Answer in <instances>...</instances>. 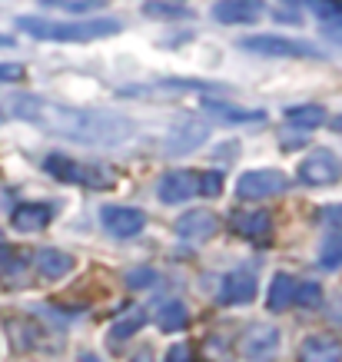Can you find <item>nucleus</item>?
<instances>
[{
	"mask_svg": "<svg viewBox=\"0 0 342 362\" xmlns=\"http://www.w3.org/2000/svg\"><path fill=\"white\" fill-rule=\"evenodd\" d=\"M11 117L17 120H30L44 130L66 136L77 143H123L130 140L133 123L126 117L107 110H83V107H66V103H54V100L40 97H11L7 103Z\"/></svg>",
	"mask_w": 342,
	"mask_h": 362,
	"instance_id": "1",
	"label": "nucleus"
},
{
	"mask_svg": "<svg viewBox=\"0 0 342 362\" xmlns=\"http://www.w3.org/2000/svg\"><path fill=\"white\" fill-rule=\"evenodd\" d=\"M23 33L30 37H44V40H100V37H113L120 33L117 21H64V23H50V21H37V17H20L17 21Z\"/></svg>",
	"mask_w": 342,
	"mask_h": 362,
	"instance_id": "2",
	"label": "nucleus"
},
{
	"mask_svg": "<svg viewBox=\"0 0 342 362\" xmlns=\"http://www.w3.org/2000/svg\"><path fill=\"white\" fill-rule=\"evenodd\" d=\"M289 189V176L283 170H246L240 180H236V197L240 199H269L279 197Z\"/></svg>",
	"mask_w": 342,
	"mask_h": 362,
	"instance_id": "3",
	"label": "nucleus"
},
{
	"mask_svg": "<svg viewBox=\"0 0 342 362\" xmlns=\"http://www.w3.org/2000/svg\"><path fill=\"white\" fill-rule=\"evenodd\" d=\"M240 47L259 57H322V50H316L306 40H286V37H273V33L246 37V40H240Z\"/></svg>",
	"mask_w": 342,
	"mask_h": 362,
	"instance_id": "4",
	"label": "nucleus"
},
{
	"mask_svg": "<svg viewBox=\"0 0 342 362\" xmlns=\"http://www.w3.org/2000/svg\"><path fill=\"white\" fill-rule=\"evenodd\" d=\"M206 140H210V123L187 117V120H179L177 127H170L163 146H166V153L183 156V153H193V150H199V146H203Z\"/></svg>",
	"mask_w": 342,
	"mask_h": 362,
	"instance_id": "5",
	"label": "nucleus"
},
{
	"mask_svg": "<svg viewBox=\"0 0 342 362\" xmlns=\"http://www.w3.org/2000/svg\"><path fill=\"white\" fill-rule=\"evenodd\" d=\"M279 349V329L276 326H269V322H256L249 329L243 332V339H240V352H243L249 362H266L273 359Z\"/></svg>",
	"mask_w": 342,
	"mask_h": 362,
	"instance_id": "6",
	"label": "nucleus"
},
{
	"mask_svg": "<svg viewBox=\"0 0 342 362\" xmlns=\"http://www.w3.org/2000/svg\"><path fill=\"white\" fill-rule=\"evenodd\" d=\"M299 180L306 187H332L339 180V163L329 150H312L302 163H299Z\"/></svg>",
	"mask_w": 342,
	"mask_h": 362,
	"instance_id": "7",
	"label": "nucleus"
},
{
	"mask_svg": "<svg viewBox=\"0 0 342 362\" xmlns=\"http://www.w3.org/2000/svg\"><path fill=\"white\" fill-rule=\"evenodd\" d=\"M220 233V220L213 216L210 209H189L177 220V236L189 243H206Z\"/></svg>",
	"mask_w": 342,
	"mask_h": 362,
	"instance_id": "8",
	"label": "nucleus"
},
{
	"mask_svg": "<svg viewBox=\"0 0 342 362\" xmlns=\"http://www.w3.org/2000/svg\"><path fill=\"white\" fill-rule=\"evenodd\" d=\"M103 226L107 233H113L117 240H130L136 233H143L146 226V213L133 206H107L103 209Z\"/></svg>",
	"mask_w": 342,
	"mask_h": 362,
	"instance_id": "9",
	"label": "nucleus"
},
{
	"mask_svg": "<svg viewBox=\"0 0 342 362\" xmlns=\"http://www.w3.org/2000/svg\"><path fill=\"white\" fill-rule=\"evenodd\" d=\"M196 183H199V173H193V170H170L160 180V199L170 203V206L187 203L189 197H196Z\"/></svg>",
	"mask_w": 342,
	"mask_h": 362,
	"instance_id": "10",
	"label": "nucleus"
},
{
	"mask_svg": "<svg viewBox=\"0 0 342 362\" xmlns=\"http://www.w3.org/2000/svg\"><path fill=\"white\" fill-rule=\"evenodd\" d=\"M232 233H240L246 240H269L273 233V216L266 209H236L230 216Z\"/></svg>",
	"mask_w": 342,
	"mask_h": 362,
	"instance_id": "11",
	"label": "nucleus"
},
{
	"mask_svg": "<svg viewBox=\"0 0 342 362\" xmlns=\"http://www.w3.org/2000/svg\"><path fill=\"white\" fill-rule=\"evenodd\" d=\"M253 296H256V273L253 269H232V273L223 279L220 303L240 306V303H249Z\"/></svg>",
	"mask_w": 342,
	"mask_h": 362,
	"instance_id": "12",
	"label": "nucleus"
},
{
	"mask_svg": "<svg viewBox=\"0 0 342 362\" xmlns=\"http://www.w3.org/2000/svg\"><path fill=\"white\" fill-rule=\"evenodd\" d=\"M299 362H342V342L332 336H309L299 346Z\"/></svg>",
	"mask_w": 342,
	"mask_h": 362,
	"instance_id": "13",
	"label": "nucleus"
},
{
	"mask_svg": "<svg viewBox=\"0 0 342 362\" xmlns=\"http://www.w3.org/2000/svg\"><path fill=\"white\" fill-rule=\"evenodd\" d=\"M50 220H54V206H47V203H23L13 209V230L17 233H40Z\"/></svg>",
	"mask_w": 342,
	"mask_h": 362,
	"instance_id": "14",
	"label": "nucleus"
},
{
	"mask_svg": "<svg viewBox=\"0 0 342 362\" xmlns=\"http://www.w3.org/2000/svg\"><path fill=\"white\" fill-rule=\"evenodd\" d=\"M259 4H249V0H223V4H213V17L220 23H253L259 17Z\"/></svg>",
	"mask_w": 342,
	"mask_h": 362,
	"instance_id": "15",
	"label": "nucleus"
},
{
	"mask_svg": "<svg viewBox=\"0 0 342 362\" xmlns=\"http://www.w3.org/2000/svg\"><path fill=\"white\" fill-rule=\"evenodd\" d=\"M37 269H40L44 279H64L73 269V256L64 250H44L37 256Z\"/></svg>",
	"mask_w": 342,
	"mask_h": 362,
	"instance_id": "16",
	"label": "nucleus"
},
{
	"mask_svg": "<svg viewBox=\"0 0 342 362\" xmlns=\"http://www.w3.org/2000/svg\"><path fill=\"white\" fill-rule=\"evenodd\" d=\"M156 326L163 332H177V329H183L189 322V309H187V303H179V299H166L163 306L156 309Z\"/></svg>",
	"mask_w": 342,
	"mask_h": 362,
	"instance_id": "17",
	"label": "nucleus"
},
{
	"mask_svg": "<svg viewBox=\"0 0 342 362\" xmlns=\"http://www.w3.org/2000/svg\"><path fill=\"white\" fill-rule=\"evenodd\" d=\"M293 296H296V279L289 273H276L273 286H269V296H266V306L279 313V309H289L293 306Z\"/></svg>",
	"mask_w": 342,
	"mask_h": 362,
	"instance_id": "18",
	"label": "nucleus"
},
{
	"mask_svg": "<svg viewBox=\"0 0 342 362\" xmlns=\"http://www.w3.org/2000/svg\"><path fill=\"white\" fill-rule=\"evenodd\" d=\"M7 332H11V342H13V349L17 352H27V349H33L37 346V339H40V329L33 326L30 319H23V316H17V319H7Z\"/></svg>",
	"mask_w": 342,
	"mask_h": 362,
	"instance_id": "19",
	"label": "nucleus"
},
{
	"mask_svg": "<svg viewBox=\"0 0 342 362\" xmlns=\"http://www.w3.org/2000/svg\"><path fill=\"white\" fill-rule=\"evenodd\" d=\"M143 322H146V309L133 306L130 313H126V316H123V319H117V322H113L110 336H107V339H110V346H113V349H117V346H120L123 339H130L133 332H140V329H143Z\"/></svg>",
	"mask_w": 342,
	"mask_h": 362,
	"instance_id": "20",
	"label": "nucleus"
},
{
	"mask_svg": "<svg viewBox=\"0 0 342 362\" xmlns=\"http://www.w3.org/2000/svg\"><path fill=\"white\" fill-rule=\"evenodd\" d=\"M286 120L293 123V127H299V130H316V127L326 123V107H319V103L293 107V110H286Z\"/></svg>",
	"mask_w": 342,
	"mask_h": 362,
	"instance_id": "21",
	"label": "nucleus"
},
{
	"mask_svg": "<svg viewBox=\"0 0 342 362\" xmlns=\"http://www.w3.org/2000/svg\"><path fill=\"white\" fill-rule=\"evenodd\" d=\"M319 266L322 269H339L342 266V230H332L319 246Z\"/></svg>",
	"mask_w": 342,
	"mask_h": 362,
	"instance_id": "22",
	"label": "nucleus"
},
{
	"mask_svg": "<svg viewBox=\"0 0 342 362\" xmlns=\"http://www.w3.org/2000/svg\"><path fill=\"white\" fill-rule=\"evenodd\" d=\"M206 110H213L216 117H223V120H232V123H263L266 120L263 113L236 110V107H226V103H216V100H206Z\"/></svg>",
	"mask_w": 342,
	"mask_h": 362,
	"instance_id": "23",
	"label": "nucleus"
},
{
	"mask_svg": "<svg viewBox=\"0 0 342 362\" xmlns=\"http://www.w3.org/2000/svg\"><path fill=\"white\" fill-rule=\"evenodd\" d=\"M44 170H47V173H54L57 180H64V183H73V180H77V163H73L70 156H64V153L47 156Z\"/></svg>",
	"mask_w": 342,
	"mask_h": 362,
	"instance_id": "24",
	"label": "nucleus"
},
{
	"mask_svg": "<svg viewBox=\"0 0 342 362\" xmlns=\"http://www.w3.org/2000/svg\"><path fill=\"white\" fill-rule=\"evenodd\" d=\"M143 13L153 21H177V17H189L187 4H143Z\"/></svg>",
	"mask_w": 342,
	"mask_h": 362,
	"instance_id": "25",
	"label": "nucleus"
},
{
	"mask_svg": "<svg viewBox=\"0 0 342 362\" xmlns=\"http://www.w3.org/2000/svg\"><path fill=\"white\" fill-rule=\"evenodd\" d=\"M293 303H299V306H306V309L322 306L319 283H296V296H293Z\"/></svg>",
	"mask_w": 342,
	"mask_h": 362,
	"instance_id": "26",
	"label": "nucleus"
},
{
	"mask_svg": "<svg viewBox=\"0 0 342 362\" xmlns=\"http://www.w3.org/2000/svg\"><path fill=\"white\" fill-rule=\"evenodd\" d=\"M196 193H203V197H220L223 193V176L220 173H199Z\"/></svg>",
	"mask_w": 342,
	"mask_h": 362,
	"instance_id": "27",
	"label": "nucleus"
},
{
	"mask_svg": "<svg viewBox=\"0 0 342 362\" xmlns=\"http://www.w3.org/2000/svg\"><path fill=\"white\" fill-rule=\"evenodd\" d=\"M150 283H156L153 269H130L126 273V286H133V289H146Z\"/></svg>",
	"mask_w": 342,
	"mask_h": 362,
	"instance_id": "28",
	"label": "nucleus"
},
{
	"mask_svg": "<svg viewBox=\"0 0 342 362\" xmlns=\"http://www.w3.org/2000/svg\"><path fill=\"white\" fill-rule=\"evenodd\" d=\"M279 23H302V7L299 4H276Z\"/></svg>",
	"mask_w": 342,
	"mask_h": 362,
	"instance_id": "29",
	"label": "nucleus"
},
{
	"mask_svg": "<svg viewBox=\"0 0 342 362\" xmlns=\"http://www.w3.org/2000/svg\"><path fill=\"white\" fill-rule=\"evenodd\" d=\"M166 362H196V359H193L189 342H177V346H170V352H166Z\"/></svg>",
	"mask_w": 342,
	"mask_h": 362,
	"instance_id": "30",
	"label": "nucleus"
},
{
	"mask_svg": "<svg viewBox=\"0 0 342 362\" xmlns=\"http://www.w3.org/2000/svg\"><path fill=\"white\" fill-rule=\"evenodd\" d=\"M23 77V66L20 64H0V83H13V80Z\"/></svg>",
	"mask_w": 342,
	"mask_h": 362,
	"instance_id": "31",
	"label": "nucleus"
},
{
	"mask_svg": "<svg viewBox=\"0 0 342 362\" xmlns=\"http://www.w3.org/2000/svg\"><path fill=\"white\" fill-rule=\"evenodd\" d=\"M11 263H13V250L7 246V243H0V276L11 269Z\"/></svg>",
	"mask_w": 342,
	"mask_h": 362,
	"instance_id": "32",
	"label": "nucleus"
},
{
	"mask_svg": "<svg viewBox=\"0 0 342 362\" xmlns=\"http://www.w3.org/2000/svg\"><path fill=\"white\" fill-rule=\"evenodd\" d=\"M54 7H64V11L80 13V11H97L100 4H83V0H73V4H54Z\"/></svg>",
	"mask_w": 342,
	"mask_h": 362,
	"instance_id": "33",
	"label": "nucleus"
},
{
	"mask_svg": "<svg viewBox=\"0 0 342 362\" xmlns=\"http://www.w3.org/2000/svg\"><path fill=\"white\" fill-rule=\"evenodd\" d=\"M336 7L339 4H309V11L319 13V17H336Z\"/></svg>",
	"mask_w": 342,
	"mask_h": 362,
	"instance_id": "34",
	"label": "nucleus"
},
{
	"mask_svg": "<svg viewBox=\"0 0 342 362\" xmlns=\"http://www.w3.org/2000/svg\"><path fill=\"white\" fill-rule=\"evenodd\" d=\"M130 362H156V359H153V352H150V349H140V352H136V356H133Z\"/></svg>",
	"mask_w": 342,
	"mask_h": 362,
	"instance_id": "35",
	"label": "nucleus"
},
{
	"mask_svg": "<svg viewBox=\"0 0 342 362\" xmlns=\"http://www.w3.org/2000/svg\"><path fill=\"white\" fill-rule=\"evenodd\" d=\"M332 130H339V133H342V113H339V117H332Z\"/></svg>",
	"mask_w": 342,
	"mask_h": 362,
	"instance_id": "36",
	"label": "nucleus"
},
{
	"mask_svg": "<svg viewBox=\"0 0 342 362\" xmlns=\"http://www.w3.org/2000/svg\"><path fill=\"white\" fill-rule=\"evenodd\" d=\"M336 27H342V4L336 7Z\"/></svg>",
	"mask_w": 342,
	"mask_h": 362,
	"instance_id": "37",
	"label": "nucleus"
},
{
	"mask_svg": "<svg viewBox=\"0 0 342 362\" xmlns=\"http://www.w3.org/2000/svg\"><path fill=\"white\" fill-rule=\"evenodd\" d=\"M0 47H11V37H0Z\"/></svg>",
	"mask_w": 342,
	"mask_h": 362,
	"instance_id": "38",
	"label": "nucleus"
},
{
	"mask_svg": "<svg viewBox=\"0 0 342 362\" xmlns=\"http://www.w3.org/2000/svg\"><path fill=\"white\" fill-rule=\"evenodd\" d=\"M80 362H100V359H93V356H80Z\"/></svg>",
	"mask_w": 342,
	"mask_h": 362,
	"instance_id": "39",
	"label": "nucleus"
}]
</instances>
